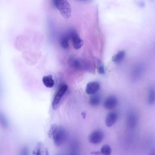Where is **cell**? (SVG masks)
I'll return each instance as SVG.
<instances>
[{"instance_id": "1", "label": "cell", "mask_w": 155, "mask_h": 155, "mask_svg": "<svg viewBox=\"0 0 155 155\" xmlns=\"http://www.w3.org/2000/svg\"><path fill=\"white\" fill-rule=\"evenodd\" d=\"M48 135L56 146H60L64 143L66 139V133L64 128L54 124L51 126Z\"/></svg>"}, {"instance_id": "2", "label": "cell", "mask_w": 155, "mask_h": 155, "mask_svg": "<svg viewBox=\"0 0 155 155\" xmlns=\"http://www.w3.org/2000/svg\"><path fill=\"white\" fill-rule=\"evenodd\" d=\"M53 3L58 9L61 15L65 19L71 16V9L69 3L66 0H54Z\"/></svg>"}, {"instance_id": "3", "label": "cell", "mask_w": 155, "mask_h": 155, "mask_svg": "<svg viewBox=\"0 0 155 155\" xmlns=\"http://www.w3.org/2000/svg\"><path fill=\"white\" fill-rule=\"evenodd\" d=\"M68 87L65 84H62L58 88L54 96L52 103V107L53 109H56L64 95L66 92Z\"/></svg>"}, {"instance_id": "4", "label": "cell", "mask_w": 155, "mask_h": 155, "mask_svg": "<svg viewBox=\"0 0 155 155\" xmlns=\"http://www.w3.org/2000/svg\"><path fill=\"white\" fill-rule=\"evenodd\" d=\"M104 135L103 132L101 130H95L89 135V141L93 144H97L100 143L103 139Z\"/></svg>"}, {"instance_id": "5", "label": "cell", "mask_w": 155, "mask_h": 155, "mask_svg": "<svg viewBox=\"0 0 155 155\" xmlns=\"http://www.w3.org/2000/svg\"><path fill=\"white\" fill-rule=\"evenodd\" d=\"M72 40L74 48L76 49L80 48L83 45V41L77 33L74 31H71L68 35Z\"/></svg>"}, {"instance_id": "6", "label": "cell", "mask_w": 155, "mask_h": 155, "mask_svg": "<svg viewBox=\"0 0 155 155\" xmlns=\"http://www.w3.org/2000/svg\"><path fill=\"white\" fill-rule=\"evenodd\" d=\"M32 155H49L47 148L40 141L37 142L33 150Z\"/></svg>"}, {"instance_id": "7", "label": "cell", "mask_w": 155, "mask_h": 155, "mask_svg": "<svg viewBox=\"0 0 155 155\" xmlns=\"http://www.w3.org/2000/svg\"><path fill=\"white\" fill-rule=\"evenodd\" d=\"M100 84L97 81H91L89 82L87 85L86 92L88 94H95L100 88Z\"/></svg>"}, {"instance_id": "8", "label": "cell", "mask_w": 155, "mask_h": 155, "mask_svg": "<svg viewBox=\"0 0 155 155\" xmlns=\"http://www.w3.org/2000/svg\"><path fill=\"white\" fill-rule=\"evenodd\" d=\"M117 103V101L116 97L110 96L105 100L104 103V106L106 109L111 110L115 108Z\"/></svg>"}, {"instance_id": "9", "label": "cell", "mask_w": 155, "mask_h": 155, "mask_svg": "<svg viewBox=\"0 0 155 155\" xmlns=\"http://www.w3.org/2000/svg\"><path fill=\"white\" fill-rule=\"evenodd\" d=\"M117 114L114 112L108 113L106 117L105 123L108 127L112 126L116 122L117 119Z\"/></svg>"}, {"instance_id": "10", "label": "cell", "mask_w": 155, "mask_h": 155, "mask_svg": "<svg viewBox=\"0 0 155 155\" xmlns=\"http://www.w3.org/2000/svg\"><path fill=\"white\" fill-rule=\"evenodd\" d=\"M68 63L71 67L76 70H80L83 69L81 61L73 57H71L68 58Z\"/></svg>"}, {"instance_id": "11", "label": "cell", "mask_w": 155, "mask_h": 155, "mask_svg": "<svg viewBox=\"0 0 155 155\" xmlns=\"http://www.w3.org/2000/svg\"><path fill=\"white\" fill-rule=\"evenodd\" d=\"M42 82L44 85L47 87L51 88L54 85V82L51 75L44 76L42 78Z\"/></svg>"}, {"instance_id": "12", "label": "cell", "mask_w": 155, "mask_h": 155, "mask_svg": "<svg viewBox=\"0 0 155 155\" xmlns=\"http://www.w3.org/2000/svg\"><path fill=\"white\" fill-rule=\"evenodd\" d=\"M125 55V51L123 50H120L114 54L112 58V60L115 62H118L124 57Z\"/></svg>"}, {"instance_id": "13", "label": "cell", "mask_w": 155, "mask_h": 155, "mask_svg": "<svg viewBox=\"0 0 155 155\" xmlns=\"http://www.w3.org/2000/svg\"><path fill=\"white\" fill-rule=\"evenodd\" d=\"M100 102V97L97 95L93 94L90 97L89 103L92 106H97L99 104Z\"/></svg>"}, {"instance_id": "14", "label": "cell", "mask_w": 155, "mask_h": 155, "mask_svg": "<svg viewBox=\"0 0 155 155\" xmlns=\"http://www.w3.org/2000/svg\"><path fill=\"white\" fill-rule=\"evenodd\" d=\"M69 39V35H65L62 37L61 38L60 44L63 49H66L69 48L68 41Z\"/></svg>"}, {"instance_id": "15", "label": "cell", "mask_w": 155, "mask_h": 155, "mask_svg": "<svg viewBox=\"0 0 155 155\" xmlns=\"http://www.w3.org/2000/svg\"><path fill=\"white\" fill-rule=\"evenodd\" d=\"M135 115L133 114H130L128 118V124L130 127L133 128L135 127L137 121V118Z\"/></svg>"}, {"instance_id": "16", "label": "cell", "mask_w": 155, "mask_h": 155, "mask_svg": "<svg viewBox=\"0 0 155 155\" xmlns=\"http://www.w3.org/2000/svg\"><path fill=\"white\" fill-rule=\"evenodd\" d=\"M0 124L4 128H7L8 127V123L5 114L0 111Z\"/></svg>"}, {"instance_id": "17", "label": "cell", "mask_w": 155, "mask_h": 155, "mask_svg": "<svg viewBox=\"0 0 155 155\" xmlns=\"http://www.w3.org/2000/svg\"><path fill=\"white\" fill-rule=\"evenodd\" d=\"M100 150V152L102 155H111V149L110 147L107 144L103 146Z\"/></svg>"}, {"instance_id": "18", "label": "cell", "mask_w": 155, "mask_h": 155, "mask_svg": "<svg viewBox=\"0 0 155 155\" xmlns=\"http://www.w3.org/2000/svg\"><path fill=\"white\" fill-rule=\"evenodd\" d=\"M96 68L98 73L100 74L105 73V70L104 64L102 62L98 61L96 64Z\"/></svg>"}, {"instance_id": "19", "label": "cell", "mask_w": 155, "mask_h": 155, "mask_svg": "<svg viewBox=\"0 0 155 155\" xmlns=\"http://www.w3.org/2000/svg\"><path fill=\"white\" fill-rule=\"evenodd\" d=\"M148 100L149 103L153 104L155 101V92L153 89H151L149 92Z\"/></svg>"}, {"instance_id": "20", "label": "cell", "mask_w": 155, "mask_h": 155, "mask_svg": "<svg viewBox=\"0 0 155 155\" xmlns=\"http://www.w3.org/2000/svg\"><path fill=\"white\" fill-rule=\"evenodd\" d=\"M85 114L84 113H83L82 114V115L83 118H85Z\"/></svg>"}, {"instance_id": "21", "label": "cell", "mask_w": 155, "mask_h": 155, "mask_svg": "<svg viewBox=\"0 0 155 155\" xmlns=\"http://www.w3.org/2000/svg\"><path fill=\"white\" fill-rule=\"evenodd\" d=\"M150 155H155L154 152H152Z\"/></svg>"}]
</instances>
